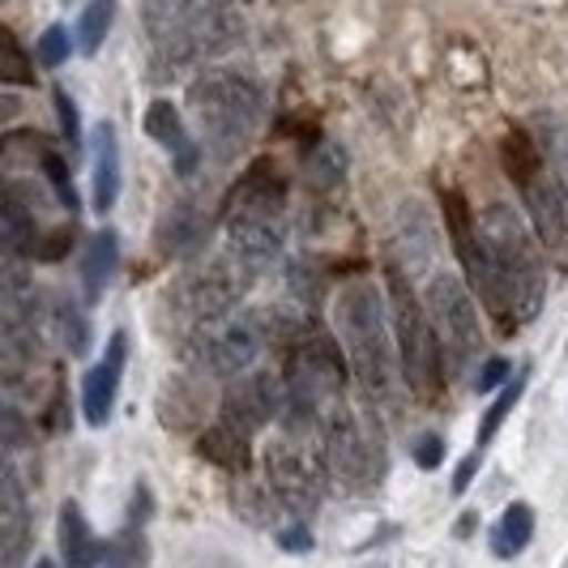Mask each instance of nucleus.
Segmentation results:
<instances>
[{
	"instance_id": "e433bc0d",
	"label": "nucleus",
	"mask_w": 568,
	"mask_h": 568,
	"mask_svg": "<svg viewBox=\"0 0 568 568\" xmlns=\"http://www.w3.org/2000/svg\"><path fill=\"white\" fill-rule=\"evenodd\" d=\"M180 4L184 0H145V27H150V34H159V30L168 27Z\"/></svg>"
},
{
	"instance_id": "dca6fc26",
	"label": "nucleus",
	"mask_w": 568,
	"mask_h": 568,
	"mask_svg": "<svg viewBox=\"0 0 568 568\" xmlns=\"http://www.w3.org/2000/svg\"><path fill=\"white\" fill-rule=\"evenodd\" d=\"M124 359H129V338H124V329H115L112 338H108L103 359L85 372V381H82V410L90 427H103L112 419L115 394H120V376H124Z\"/></svg>"
},
{
	"instance_id": "6e6552de",
	"label": "nucleus",
	"mask_w": 568,
	"mask_h": 568,
	"mask_svg": "<svg viewBox=\"0 0 568 568\" xmlns=\"http://www.w3.org/2000/svg\"><path fill=\"white\" fill-rule=\"evenodd\" d=\"M479 231H484L487 248L496 253V261H500V270H505V278L513 286V295L521 304V321L530 325L539 316L542 300H547V274H542V261L535 240H530V227L513 214L509 205L496 201V205H487L484 214H479Z\"/></svg>"
},
{
	"instance_id": "58836bf2",
	"label": "nucleus",
	"mask_w": 568,
	"mask_h": 568,
	"mask_svg": "<svg viewBox=\"0 0 568 568\" xmlns=\"http://www.w3.org/2000/svg\"><path fill=\"white\" fill-rule=\"evenodd\" d=\"M278 542H283L286 551H308V547H313V535H308L304 526H291V530L278 535Z\"/></svg>"
},
{
	"instance_id": "c756f323",
	"label": "nucleus",
	"mask_w": 568,
	"mask_h": 568,
	"mask_svg": "<svg viewBox=\"0 0 568 568\" xmlns=\"http://www.w3.org/2000/svg\"><path fill=\"white\" fill-rule=\"evenodd\" d=\"M112 18H115V0H90L82 13V27H78V43H82L85 57H94L99 48H103V39H108V30H112Z\"/></svg>"
},
{
	"instance_id": "f704fd0d",
	"label": "nucleus",
	"mask_w": 568,
	"mask_h": 568,
	"mask_svg": "<svg viewBox=\"0 0 568 568\" xmlns=\"http://www.w3.org/2000/svg\"><path fill=\"white\" fill-rule=\"evenodd\" d=\"M39 60H43L48 69H57V64L69 60V34H64V27L43 30V39H39Z\"/></svg>"
},
{
	"instance_id": "2f4dec72",
	"label": "nucleus",
	"mask_w": 568,
	"mask_h": 568,
	"mask_svg": "<svg viewBox=\"0 0 568 568\" xmlns=\"http://www.w3.org/2000/svg\"><path fill=\"white\" fill-rule=\"evenodd\" d=\"M0 82L9 85L34 82V64H30V57L22 52V43H18V34L9 27L0 30Z\"/></svg>"
},
{
	"instance_id": "cd10ccee",
	"label": "nucleus",
	"mask_w": 568,
	"mask_h": 568,
	"mask_svg": "<svg viewBox=\"0 0 568 568\" xmlns=\"http://www.w3.org/2000/svg\"><path fill=\"white\" fill-rule=\"evenodd\" d=\"M52 325H57L60 346H64L73 359H82L85 351H90V321H85V313L69 295H57V300H52Z\"/></svg>"
},
{
	"instance_id": "a878e982",
	"label": "nucleus",
	"mask_w": 568,
	"mask_h": 568,
	"mask_svg": "<svg viewBox=\"0 0 568 568\" xmlns=\"http://www.w3.org/2000/svg\"><path fill=\"white\" fill-rule=\"evenodd\" d=\"M530 539H535V509L530 505H509V509L500 513V521L491 526V551L500 560L521 556L530 547Z\"/></svg>"
},
{
	"instance_id": "f3484780",
	"label": "nucleus",
	"mask_w": 568,
	"mask_h": 568,
	"mask_svg": "<svg viewBox=\"0 0 568 568\" xmlns=\"http://www.w3.org/2000/svg\"><path fill=\"white\" fill-rule=\"evenodd\" d=\"M27 547H30V517H27V496L18 484V470L9 466L0 479V556L4 568H27Z\"/></svg>"
},
{
	"instance_id": "7ed1b4c3",
	"label": "nucleus",
	"mask_w": 568,
	"mask_h": 568,
	"mask_svg": "<svg viewBox=\"0 0 568 568\" xmlns=\"http://www.w3.org/2000/svg\"><path fill=\"white\" fill-rule=\"evenodd\" d=\"M381 300L385 295L372 283H351L342 286L338 308H334L351 376H355V385L364 389L368 402L394 398V351H398V342H394V329L385 325V304Z\"/></svg>"
},
{
	"instance_id": "423d86ee",
	"label": "nucleus",
	"mask_w": 568,
	"mask_h": 568,
	"mask_svg": "<svg viewBox=\"0 0 568 568\" xmlns=\"http://www.w3.org/2000/svg\"><path fill=\"white\" fill-rule=\"evenodd\" d=\"M253 278H256V270L244 265L235 253L210 256V261L189 265V270L175 278V286L168 291V308H171L175 329L189 334V338H197L201 329L227 321V316L240 308V300L248 295Z\"/></svg>"
},
{
	"instance_id": "c85d7f7f",
	"label": "nucleus",
	"mask_w": 568,
	"mask_h": 568,
	"mask_svg": "<svg viewBox=\"0 0 568 568\" xmlns=\"http://www.w3.org/2000/svg\"><path fill=\"white\" fill-rule=\"evenodd\" d=\"M39 168L52 180V193H57L60 205H64L69 214H78V189H73V180H69V159H64L52 142L39 145Z\"/></svg>"
},
{
	"instance_id": "c9c22d12",
	"label": "nucleus",
	"mask_w": 568,
	"mask_h": 568,
	"mask_svg": "<svg viewBox=\"0 0 568 568\" xmlns=\"http://www.w3.org/2000/svg\"><path fill=\"white\" fill-rule=\"evenodd\" d=\"M440 457H445V440H440L436 432H427V436L415 440V462H419L424 470H436V466H440Z\"/></svg>"
},
{
	"instance_id": "0eeeda50",
	"label": "nucleus",
	"mask_w": 568,
	"mask_h": 568,
	"mask_svg": "<svg viewBox=\"0 0 568 568\" xmlns=\"http://www.w3.org/2000/svg\"><path fill=\"white\" fill-rule=\"evenodd\" d=\"M154 39H159V73L171 78V73H184L201 60L227 52L240 39V22H235L231 0H184Z\"/></svg>"
},
{
	"instance_id": "4be33fe9",
	"label": "nucleus",
	"mask_w": 568,
	"mask_h": 568,
	"mask_svg": "<svg viewBox=\"0 0 568 568\" xmlns=\"http://www.w3.org/2000/svg\"><path fill=\"white\" fill-rule=\"evenodd\" d=\"M197 454L205 457L210 466H219V470L244 475L248 462H253V436H244L240 427H231L219 419V424H210L197 436Z\"/></svg>"
},
{
	"instance_id": "7c9ffc66",
	"label": "nucleus",
	"mask_w": 568,
	"mask_h": 568,
	"mask_svg": "<svg viewBox=\"0 0 568 568\" xmlns=\"http://www.w3.org/2000/svg\"><path fill=\"white\" fill-rule=\"evenodd\" d=\"M145 535H142V521L138 526H129V530H120L115 542H108V551H103V568H145Z\"/></svg>"
},
{
	"instance_id": "9b49d317",
	"label": "nucleus",
	"mask_w": 568,
	"mask_h": 568,
	"mask_svg": "<svg viewBox=\"0 0 568 568\" xmlns=\"http://www.w3.org/2000/svg\"><path fill=\"white\" fill-rule=\"evenodd\" d=\"M265 325H270V313L227 316V321L201 329L197 338L184 342V355L205 376H244V372H253L256 355L274 342V329H265Z\"/></svg>"
},
{
	"instance_id": "4468645a",
	"label": "nucleus",
	"mask_w": 568,
	"mask_h": 568,
	"mask_svg": "<svg viewBox=\"0 0 568 568\" xmlns=\"http://www.w3.org/2000/svg\"><path fill=\"white\" fill-rule=\"evenodd\" d=\"M521 201H526V219H530L542 256L556 270H568V189L551 171H539L521 189Z\"/></svg>"
},
{
	"instance_id": "4c0bfd02",
	"label": "nucleus",
	"mask_w": 568,
	"mask_h": 568,
	"mask_svg": "<svg viewBox=\"0 0 568 568\" xmlns=\"http://www.w3.org/2000/svg\"><path fill=\"white\" fill-rule=\"evenodd\" d=\"M505 376H509V359H487L484 368L475 372V389H479V394H487V389H496Z\"/></svg>"
},
{
	"instance_id": "9d476101",
	"label": "nucleus",
	"mask_w": 568,
	"mask_h": 568,
	"mask_svg": "<svg viewBox=\"0 0 568 568\" xmlns=\"http://www.w3.org/2000/svg\"><path fill=\"white\" fill-rule=\"evenodd\" d=\"M470 295L475 291H466V283L454 274H432L427 283V316L436 325L449 376H466L484 355V329H479V313Z\"/></svg>"
},
{
	"instance_id": "bb28decb",
	"label": "nucleus",
	"mask_w": 568,
	"mask_h": 568,
	"mask_svg": "<svg viewBox=\"0 0 568 568\" xmlns=\"http://www.w3.org/2000/svg\"><path fill=\"white\" fill-rule=\"evenodd\" d=\"M500 163H505V175H509L513 184L526 189L542 171V154H539V145L530 142L526 129H509L505 142H500Z\"/></svg>"
},
{
	"instance_id": "39448f33",
	"label": "nucleus",
	"mask_w": 568,
	"mask_h": 568,
	"mask_svg": "<svg viewBox=\"0 0 568 568\" xmlns=\"http://www.w3.org/2000/svg\"><path fill=\"white\" fill-rule=\"evenodd\" d=\"M346 372L351 364L342 359V346L329 334H300V342L286 355V415L283 427L291 432H325L329 415L346 406Z\"/></svg>"
},
{
	"instance_id": "ea45409f",
	"label": "nucleus",
	"mask_w": 568,
	"mask_h": 568,
	"mask_svg": "<svg viewBox=\"0 0 568 568\" xmlns=\"http://www.w3.org/2000/svg\"><path fill=\"white\" fill-rule=\"evenodd\" d=\"M34 568H57V565H52V560H39V565H34Z\"/></svg>"
},
{
	"instance_id": "473e14b6",
	"label": "nucleus",
	"mask_w": 568,
	"mask_h": 568,
	"mask_svg": "<svg viewBox=\"0 0 568 568\" xmlns=\"http://www.w3.org/2000/svg\"><path fill=\"white\" fill-rule=\"evenodd\" d=\"M69 248H73V223H69V227H48L39 240H34V253H30V261L57 265V261H64V256H69Z\"/></svg>"
},
{
	"instance_id": "f8f14e48",
	"label": "nucleus",
	"mask_w": 568,
	"mask_h": 568,
	"mask_svg": "<svg viewBox=\"0 0 568 568\" xmlns=\"http://www.w3.org/2000/svg\"><path fill=\"white\" fill-rule=\"evenodd\" d=\"M321 449H325L329 475L342 479L346 487H368L385 470V454H381V440H376L368 410L359 415L351 406H338L329 415L325 432H321Z\"/></svg>"
},
{
	"instance_id": "412c9836",
	"label": "nucleus",
	"mask_w": 568,
	"mask_h": 568,
	"mask_svg": "<svg viewBox=\"0 0 568 568\" xmlns=\"http://www.w3.org/2000/svg\"><path fill=\"white\" fill-rule=\"evenodd\" d=\"M394 227H398V261L394 265L410 270V278H415L427 261H432V253H436V231L427 223V210L419 201H406L398 210V223Z\"/></svg>"
},
{
	"instance_id": "2eb2a0df",
	"label": "nucleus",
	"mask_w": 568,
	"mask_h": 568,
	"mask_svg": "<svg viewBox=\"0 0 568 568\" xmlns=\"http://www.w3.org/2000/svg\"><path fill=\"white\" fill-rule=\"evenodd\" d=\"M219 219V205L205 197V189H189L159 223V253L163 256H197Z\"/></svg>"
},
{
	"instance_id": "20e7f679",
	"label": "nucleus",
	"mask_w": 568,
	"mask_h": 568,
	"mask_svg": "<svg viewBox=\"0 0 568 568\" xmlns=\"http://www.w3.org/2000/svg\"><path fill=\"white\" fill-rule=\"evenodd\" d=\"M385 300H389V321H394V342H398L402 381L424 406H436L449 385V364L436 338V325L427 316V304H419L406 270L394 261L385 265Z\"/></svg>"
},
{
	"instance_id": "f257e3e1",
	"label": "nucleus",
	"mask_w": 568,
	"mask_h": 568,
	"mask_svg": "<svg viewBox=\"0 0 568 568\" xmlns=\"http://www.w3.org/2000/svg\"><path fill=\"white\" fill-rule=\"evenodd\" d=\"M223 227L227 248L256 274L274 265L286 240V180L274 168V159H256L244 168V175L231 184L223 205Z\"/></svg>"
},
{
	"instance_id": "b1692460",
	"label": "nucleus",
	"mask_w": 568,
	"mask_h": 568,
	"mask_svg": "<svg viewBox=\"0 0 568 568\" xmlns=\"http://www.w3.org/2000/svg\"><path fill=\"white\" fill-rule=\"evenodd\" d=\"M94 210L99 214H112L115 197H120V138H115V129L103 120L99 129H94Z\"/></svg>"
},
{
	"instance_id": "5701e85b",
	"label": "nucleus",
	"mask_w": 568,
	"mask_h": 568,
	"mask_svg": "<svg viewBox=\"0 0 568 568\" xmlns=\"http://www.w3.org/2000/svg\"><path fill=\"white\" fill-rule=\"evenodd\" d=\"M103 551H108V547L94 539L82 505L69 500V505L60 509V560H64V568H99Z\"/></svg>"
},
{
	"instance_id": "393cba45",
	"label": "nucleus",
	"mask_w": 568,
	"mask_h": 568,
	"mask_svg": "<svg viewBox=\"0 0 568 568\" xmlns=\"http://www.w3.org/2000/svg\"><path fill=\"white\" fill-rule=\"evenodd\" d=\"M115 261H120V240H115V231H99V235L85 244V256H82L85 304H99V300H103V291L112 286Z\"/></svg>"
},
{
	"instance_id": "6ab92c4d",
	"label": "nucleus",
	"mask_w": 568,
	"mask_h": 568,
	"mask_svg": "<svg viewBox=\"0 0 568 568\" xmlns=\"http://www.w3.org/2000/svg\"><path fill=\"white\" fill-rule=\"evenodd\" d=\"M39 214L27 201V184H9L4 193V210H0V240H4V253L9 261L34 253V240H39Z\"/></svg>"
},
{
	"instance_id": "f03ea898",
	"label": "nucleus",
	"mask_w": 568,
	"mask_h": 568,
	"mask_svg": "<svg viewBox=\"0 0 568 568\" xmlns=\"http://www.w3.org/2000/svg\"><path fill=\"white\" fill-rule=\"evenodd\" d=\"M189 112L197 120L205 154L227 168L235 163L265 120V94L248 73L235 69H210L189 85Z\"/></svg>"
},
{
	"instance_id": "aec40b11",
	"label": "nucleus",
	"mask_w": 568,
	"mask_h": 568,
	"mask_svg": "<svg viewBox=\"0 0 568 568\" xmlns=\"http://www.w3.org/2000/svg\"><path fill=\"white\" fill-rule=\"evenodd\" d=\"M521 394H526V368L517 372V376H513L509 385H505V389L496 394V402L487 406L484 424H479V445H475V454L466 457V462L457 466V475H454V491H457V496H462V491L470 487V479H475V470H479V457H484V449L491 445V436L500 432V424H505V419L513 415V406L521 402Z\"/></svg>"
},
{
	"instance_id": "72a5a7b5",
	"label": "nucleus",
	"mask_w": 568,
	"mask_h": 568,
	"mask_svg": "<svg viewBox=\"0 0 568 568\" xmlns=\"http://www.w3.org/2000/svg\"><path fill=\"white\" fill-rule=\"evenodd\" d=\"M57 115H60V133L69 142V154L82 150V115H78V103L69 99V90H57Z\"/></svg>"
},
{
	"instance_id": "ddd939ff",
	"label": "nucleus",
	"mask_w": 568,
	"mask_h": 568,
	"mask_svg": "<svg viewBox=\"0 0 568 568\" xmlns=\"http://www.w3.org/2000/svg\"><path fill=\"white\" fill-rule=\"evenodd\" d=\"M283 415H286V376L265 368L235 376L231 389L223 394V406H219V419L240 427L244 436L270 427L274 419H283Z\"/></svg>"
},
{
	"instance_id": "1a4fd4ad",
	"label": "nucleus",
	"mask_w": 568,
	"mask_h": 568,
	"mask_svg": "<svg viewBox=\"0 0 568 568\" xmlns=\"http://www.w3.org/2000/svg\"><path fill=\"white\" fill-rule=\"evenodd\" d=\"M325 449L313 445V432H291L265 449V484L270 496H278V505L291 509L295 517H313L325 491Z\"/></svg>"
},
{
	"instance_id": "a211bd4d",
	"label": "nucleus",
	"mask_w": 568,
	"mask_h": 568,
	"mask_svg": "<svg viewBox=\"0 0 568 568\" xmlns=\"http://www.w3.org/2000/svg\"><path fill=\"white\" fill-rule=\"evenodd\" d=\"M145 133L154 138V142L163 145L171 154V163L180 175H193L201 163V145L189 138V124L180 120V112L171 108L168 99H154L150 108H145Z\"/></svg>"
}]
</instances>
